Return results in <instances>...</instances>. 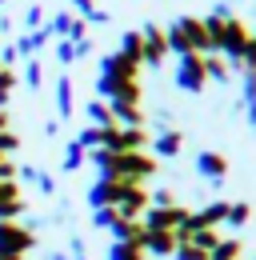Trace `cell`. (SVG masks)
I'll list each match as a JSON object with an SVG mask.
<instances>
[{
  "instance_id": "cell-1",
  "label": "cell",
  "mask_w": 256,
  "mask_h": 260,
  "mask_svg": "<svg viewBox=\"0 0 256 260\" xmlns=\"http://www.w3.org/2000/svg\"><path fill=\"white\" fill-rule=\"evenodd\" d=\"M88 160L96 164L100 180H120V184H144L160 172V160L152 152H108V148H92Z\"/></svg>"
},
{
  "instance_id": "cell-2",
  "label": "cell",
  "mask_w": 256,
  "mask_h": 260,
  "mask_svg": "<svg viewBox=\"0 0 256 260\" xmlns=\"http://www.w3.org/2000/svg\"><path fill=\"white\" fill-rule=\"evenodd\" d=\"M168 52L172 56H188V52H200V56H208V32H204V20L200 16H176L168 28Z\"/></svg>"
},
{
  "instance_id": "cell-3",
  "label": "cell",
  "mask_w": 256,
  "mask_h": 260,
  "mask_svg": "<svg viewBox=\"0 0 256 260\" xmlns=\"http://www.w3.org/2000/svg\"><path fill=\"white\" fill-rule=\"evenodd\" d=\"M248 40H252V28H248L240 16H228V20L220 24V36H216V52H220V56H228L232 64H244Z\"/></svg>"
},
{
  "instance_id": "cell-4",
  "label": "cell",
  "mask_w": 256,
  "mask_h": 260,
  "mask_svg": "<svg viewBox=\"0 0 256 260\" xmlns=\"http://www.w3.org/2000/svg\"><path fill=\"white\" fill-rule=\"evenodd\" d=\"M124 80H140V64L128 60L124 52H104L100 56V76H96V92H104L108 84H124Z\"/></svg>"
},
{
  "instance_id": "cell-5",
  "label": "cell",
  "mask_w": 256,
  "mask_h": 260,
  "mask_svg": "<svg viewBox=\"0 0 256 260\" xmlns=\"http://www.w3.org/2000/svg\"><path fill=\"white\" fill-rule=\"evenodd\" d=\"M36 248V232L20 220H0V256L24 260V252Z\"/></svg>"
},
{
  "instance_id": "cell-6",
  "label": "cell",
  "mask_w": 256,
  "mask_h": 260,
  "mask_svg": "<svg viewBox=\"0 0 256 260\" xmlns=\"http://www.w3.org/2000/svg\"><path fill=\"white\" fill-rule=\"evenodd\" d=\"M176 88L180 92H204L208 88V72H204V56L200 52H188V56H176V72H172Z\"/></svg>"
},
{
  "instance_id": "cell-7",
  "label": "cell",
  "mask_w": 256,
  "mask_h": 260,
  "mask_svg": "<svg viewBox=\"0 0 256 260\" xmlns=\"http://www.w3.org/2000/svg\"><path fill=\"white\" fill-rule=\"evenodd\" d=\"M188 212L184 204H148V212H144V228H164V232H180V228L188 224Z\"/></svg>"
},
{
  "instance_id": "cell-8",
  "label": "cell",
  "mask_w": 256,
  "mask_h": 260,
  "mask_svg": "<svg viewBox=\"0 0 256 260\" xmlns=\"http://www.w3.org/2000/svg\"><path fill=\"white\" fill-rule=\"evenodd\" d=\"M140 36H144V64L148 68H160L168 56H172V52H168V36H164L160 24H144Z\"/></svg>"
},
{
  "instance_id": "cell-9",
  "label": "cell",
  "mask_w": 256,
  "mask_h": 260,
  "mask_svg": "<svg viewBox=\"0 0 256 260\" xmlns=\"http://www.w3.org/2000/svg\"><path fill=\"white\" fill-rule=\"evenodd\" d=\"M144 252L156 260H168L172 252H176V232H164V228H144Z\"/></svg>"
},
{
  "instance_id": "cell-10",
  "label": "cell",
  "mask_w": 256,
  "mask_h": 260,
  "mask_svg": "<svg viewBox=\"0 0 256 260\" xmlns=\"http://www.w3.org/2000/svg\"><path fill=\"white\" fill-rule=\"evenodd\" d=\"M20 212H24L20 180H0V220H16Z\"/></svg>"
},
{
  "instance_id": "cell-11",
  "label": "cell",
  "mask_w": 256,
  "mask_h": 260,
  "mask_svg": "<svg viewBox=\"0 0 256 260\" xmlns=\"http://www.w3.org/2000/svg\"><path fill=\"white\" fill-rule=\"evenodd\" d=\"M196 172H200L204 180L220 184L224 176H228V156H224V152H212V148H204V152H196Z\"/></svg>"
},
{
  "instance_id": "cell-12",
  "label": "cell",
  "mask_w": 256,
  "mask_h": 260,
  "mask_svg": "<svg viewBox=\"0 0 256 260\" xmlns=\"http://www.w3.org/2000/svg\"><path fill=\"white\" fill-rule=\"evenodd\" d=\"M180 148H184V136L176 128H160L152 136V156L156 160H172V156H180Z\"/></svg>"
},
{
  "instance_id": "cell-13",
  "label": "cell",
  "mask_w": 256,
  "mask_h": 260,
  "mask_svg": "<svg viewBox=\"0 0 256 260\" xmlns=\"http://www.w3.org/2000/svg\"><path fill=\"white\" fill-rule=\"evenodd\" d=\"M48 40H52V32H48V28H32V32L16 36L12 52H16V56H28V60H32V56H36V52H40V48H44Z\"/></svg>"
},
{
  "instance_id": "cell-14",
  "label": "cell",
  "mask_w": 256,
  "mask_h": 260,
  "mask_svg": "<svg viewBox=\"0 0 256 260\" xmlns=\"http://www.w3.org/2000/svg\"><path fill=\"white\" fill-rule=\"evenodd\" d=\"M76 112V92H72V76H56V120H68Z\"/></svg>"
},
{
  "instance_id": "cell-15",
  "label": "cell",
  "mask_w": 256,
  "mask_h": 260,
  "mask_svg": "<svg viewBox=\"0 0 256 260\" xmlns=\"http://www.w3.org/2000/svg\"><path fill=\"white\" fill-rule=\"evenodd\" d=\"M240 100H244V116L256 132V72L252 68H240Z\"/></svg>"
},
{
  "instance_id": "cell-16",
  "label": "cell",
  "mask_w": 256,
  "mask_h": 260,
  "mask_svg": "<svg viewBox=\"0 0 256 260\" xmlns=\"http://www.w3.org/2000/svg\"><path fill=\"white\" fill-rule=\"evenodd\" d=\"M116 52H124L128 60H136V64L144 68V36H140V28L120 32V48H116Z\"/></svg>"
},
{
  "instance_id": "cell-17",
  "label": "cell",
  "mask_w": 256,
  "mask_h": 260,
  "mask_svg": "<svg viewBox=\"0 0 256 260\" xmlns=\"http://www.w3.org/2000/svg\"><path fill=\"white\" fill-rule=\"evenodd\" d=\"M84 116H88V124H92V128H108V124H116V120H112V108H108V100H88V104H84Z\"/></svg>"
},
{
  "instance_id": "cell-18",
  "label": "cell",
  "mask_w": 256,
  "mask_h": 260,
  "mask_svg": "<svg viewBox=\"0 0 256 260\" xmlns=\"http://www.w3.org/2000/svg\"><path fill=\"white\" fill-rule=\"evenodd\" d=\"M108 260H148V252L136 240H112L108 244Z\"/></svg>"
},
{
  "instance_id": "cell-19",
  "label": "cell",
  "mask_w": 256,
  "mask_h": 260,
  "mask_svg": "<svg viewBox=\"0 0 256 260\" xmlns=\"http://www.w3.org/2000/svg\"><path fill=\"white\" fill-rule=\"evenodd\" d=\"M208 260H240V236H220Z\"/></svg>"
},
{
  "instance_id": "cell-20",
  "label": "cell",
  "mask_w": 256,
  "mask_h": 260,
  "mask_svg": "<svg viewBox=\"0 0 256 260\" xmlns=\"http://www.w3.org/2000/svg\"><path fill=\"white\" fill-rule=\"evenodd\" d=\"M84 160H88V148H80V144H76V140H68V144H64V172H80V168H84Z\"/></svg>"
},
{
  "instance_id": "cell-21",
  "label": "cell",
  "mask_w": 256,
  "mask_h": 260,
  "mask_svg": "<svg viewBox=\"0 0 256 260\" xmlns=\"http://www.w3.org/2000/svg\"><path fill=\"white\" fill-rule=\"evenodd\" d=\"M72 20H76V12H68V8H60V12H52V16H48V20H44V28H48V32L52 36H68V28H72Z\"/></svg>"
},
{
  "instance_id": "cell-22",
  "label": "cell",
  "mask_w": 256,
  "mask_h": 260,
  "mask_svg": "<svg viewBox=\"0 0 256 260\" xmlns=\"http://www.w3.org/2000/svg\"><path fill=\"white\" fill-rule=\"evenodd\" d=\"M16 84H20L16 68H4V64H0V108H8V100H12V92H16Z\"/></svg>"
},
{
  "instance_id": "cell-23",
  "label": "cell",
  "mask_w": 256,
  "mask_h": 260,
  "mask_svg": "<svg viewBox=\"0 0 256 260\" xmlns=\"http://www.w3.org/2000/svg\"><path fill=\"white\" fill-rule=\"evenodd\" d=\"M248 216H252V208H248L244 200H228V216H224V224H228V228L248 224Z\"/></svg>"
},
{
  "instance_id": "cell-24",
  "label": "cell",
  "mask_w": 256,
  "mask_h": 260,
  "mask_svg": "<svg viewBox=\"0 0 256 260\" xmlns=\"http://www.w3.org/2000/svg\"><path fill=\"white\" fill-rule=\"evenodd\" d=\"M120 220H124V216H120L116 208H96V212H92V224H96V228H108V232H116V224H120Z\"/></svg>"
},
{
  "instance_id": "cell-25",
  "label": "cell",
  "mask_w": 256,
  "mask_h": 260,
  "mask_svg": "<svg viewBox=\"0 0 256 260\" xmlns=\"http://www.w3.org/2000/svg\"><path fill=\"white\" fill-rule=\"evenodd\" d=\"M204 72H208V80H228V76H232L228 64H224L216 52H208V56H204Z\"/></svg>"
},
{
  "instance_id": "cell-26",
  "label": "cell",
  "mask_w": 256,
  "mask_h": 260,
  "mask_svg": "<svg viewBox=\"0 0 256 260\" xmlns=\"http://www.w3.org/2000/svg\"><path fill=\"white\" fill-rule=\"evenodd\" d=\"M20 80H24L28 88H44V64H40V60L32 56L28 64H24V76H20Z\"/></svg>"
},
{
  "instance_id": "cell-27",
  "label": "cell",
  "mask_w": 256,
  "mask_h": 260,
  "mask_svg": "<svg viewBox=\"0 0 256 260\" xmlns=\"http://www.w3.org/2000/svg\"><path fill=\"white\" fill-rule=\"evenodd\" d=\"M16 152H20V136L12 128H4L0 132V156H16Z\"/></svg>"
},
{
  "instance_id": "cell-28",
  "label": "cell",
  "mask_w": 256,
  "mask_h": 260,
  "mask_svg": "<svg viewBox=\"0 0 256 260\" xmlns=\"http://www.w3.org/2000/svg\"><path fill=\"white\" fill-rule=\"evenodd\" d=\"M56 60H60L64 68L76 64V44H72V40H56Z\"/></svg>"
},
{
  "instance_id": "cell-29",
  "label": "cell",
  "mask_w": 256,
  "mask_h": 260,
  "mask_svg": "<svg viewBox=\"0 0 256 260\" xmlns=\"http://www.w3.org/2000/svg\"><path fill=\"white\" fill-rule=\"evenodd\" d=\"M172 260H208V252H204V248H196V244H176Z\"/></svg>"
},
{
  "instance_id": "cell-30",
  "label": "cell",
  "mask_w": 256,
  "mask_h": 260,
  "mask_svg": "<svg viewBox=\"0 0 256 260\" xmlns=\"http://www.w3.org/2000/svg\"><path fill=\"white\" fill-rule=\"evenodd\" d=\"M24 24H28V32L32 28H44V4H28L24 8Z\"/></svg>"
},
{
  "instance_id": "cell-31",
  "label": "cell",
  "mask_w": 256,
  "mask_h": 260,
  "mask_svg": "<svg viewBox=\"0 0 256 260\" xmlns=\"http://www.w3.org/2000/svg\"><path fill=\"white\" fill-rule=\"evenodd\" d=\"M32 184H36L44 196H56V176H48V172H36V180H32Z\"/></svg>"
},
{
  "instance_id": "cell-32",
  "label": "cell",
  "mask_w": 256,
  "mask_h": 260,
  "mask_svg": "<svg viewBox=\"0 0 256 260\" xmlns=\"http://www.w3.org/2000/svg\"><path fill=\"white\" fill-rule=\"evenodd\" d=\"M64 40H72V44H76V40H88V20H80V16H76V20H72V28H68V36H64Z\"/></svg>"
},
{
  "instance_id": "cell-33",
  "label": "cell",
  "mask_w": 256,
  "mask_h": 260,
  "mask_svg": "<svg viewBox=\"0 0 256 260\" xmlns=\"http://www.w3.org/2000/svg\"><path fill=\"white\" fill-rule=\"evenodd\" d=\"M244 68L256 72V32H252V40H248V52H244Z\"/></svg>"
},
{
  "instance_id": "cell-34",
  "label": "cell",
  "mask_w": 256,
  "mask_h": 260,
  "mask_svg": "<svg viewBox=\"0 0 256 260\" xmlns=\"http://www.w3.org/2000/svg\"><path fill=\"white\" fill-rule=\"evenodd\" d=\"M152 204H176V196L168 192V188H156V192H152Z\"/></svg>"
},
{
  "instance_id": "cell-35",
  "label": "cell",
  "mask_w": 256,
  "mask_h": 260,
  "mask_svg": "<svg viewBox=\"0 0 256 260\" xmlns=\"http://www.w3.org/2000/svg\"><path fill=\"white\" fill-rule=\"evenodd\" d=\"M84 56H92V40H76V60H84Z\"/></svg>"
},
{
  "instance_id": "cell-36",
  "label": "cell",
  "mask_w": 256,
  "mask_h": 260,
  "mask_svg": "<svg viewBox=\"0 0 256 260\" xmlns=\"http://www.w3.org/2000/svg\"><path fill=\"white\" fill-rule=\"evenodd\" d=\"M60 132V120H44V136H56Z\"/></svg>"
},
{
  "instance_id": "cell-37",
  "label": "cell",
  "mask_w": 256,
  "mask_h": 260,
  "mask_svg": "<svg viewBox=\"0 0 256 260\" xmlns=\"http://www.w3.org/2000/svg\"><path fill=\"white\" fill-rule=\"evenodd\" d=\"M12 128V116H8V108H0V132Z\"/></svg>"
},
{
  "instance_id": "cell-38",
  "label": "cell",
  "mask_w": 256,
  "mask_h": 260,
  "mask_svg": "<svg viewBox=\"0 0 256 260\" xmlns=\"http://www.w3.org/2000/svg\"><path fill=\"white\" fill-rule=\"evenodd\" d=\"M48 260H72V256H64V252H48Z\"/></svg>"
}]
</instances>
